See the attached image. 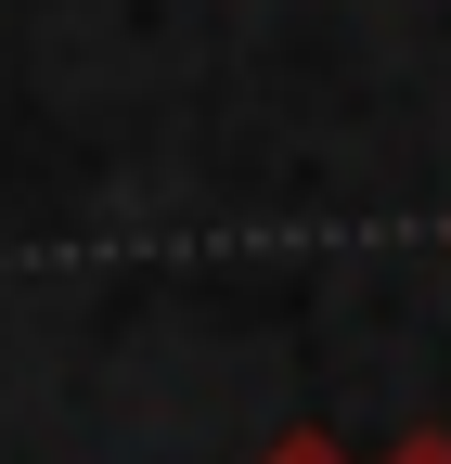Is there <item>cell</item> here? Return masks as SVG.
Listing matches in <instances>:
<instances>
[{
  "mask_svg": "<svg viewBox=\"0 0 451 464\" xmlns=\"http://www.w3.org/2000/svg\"><path fill=\"white\" fill-rule=\"evenodd\" d=\"M258 464H349V451H335L322 426H284V439H271V451H258Z\"/></svg>",
  "mask_w": 451,
  "mask_h": 464,
  "instance_id": "6da1fadb",
  "label": "cell"
},
{
  "mask_svg": "<svg viewBox=\"0 0 451 464\" xmlns=\"http://www.w3.org/2000/svg\"><path fill=\"white\" fill-rule=\"evenodd\" d=\"M387 464H451V426H400V439H387Z\"/></svg>",
  "mask_w": 451,
  "mask_h": 464,
  "instance_id": "7a4b0ae2",
  "label": "cell"
}]
</instances>
